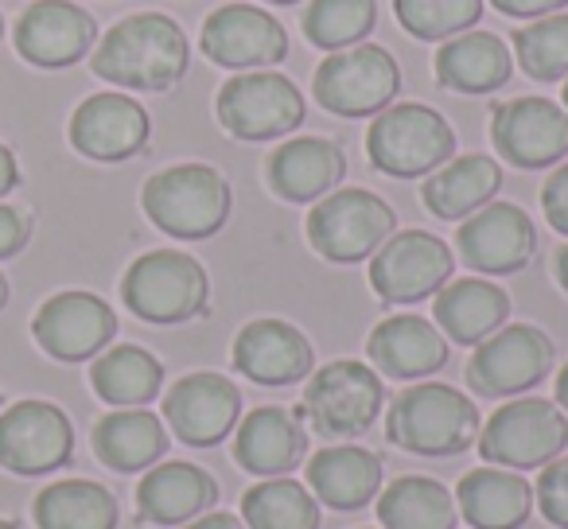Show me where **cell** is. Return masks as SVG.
Segmentation results:
<instances>
[{
	"mask_svg": "<svg viewBox=\"0 0 568 529\" xmlns=\"http://www.w3.org/2000/svg\"><path fill=\"white\" fill-rule=\"evenodd\" d=\"M433 316L444 339L459 343V347H479L487 335H495L510 319V296L483 277L448 281L436 293Z\"/></svg>",
	"mask_w": 568,
	"mask_h": 529,
	"instance_id": "484cf974",
	"label": "cell"
},
{
	"mask_svg": "<svg viewBox=\"0 0 568 529\" xmlns=\"http://www.w3.org/2000/svg\"><path fill=\"white\" fill-rule=\"evenodd\" d=\"M378 24V0H312L304 9V35L324 51L363 43Z\"/></svg>",
	"mask_w": 568,
	"mask_h": 529,
	"instance_id": "d590c367",
	"label": "cell"
},
{
	"mask_svg": "<svg viewBox=\"0 0 568 529\" xmlns=\"http://www.w3.org/2000/svg\"><path fill=\"white\" fill-rule=\"evenodd\" d=\"M541 211H545V222H549L557 234L568 237V164H560L557 172L545 180Z\"/></svg>",
	"mask_w": 568,
	"mask_h": 529,
	"instance_id": "ab89813d",
	"label": "cell"
},
{
	"mask_svg": "<svg viewBox=\"0 0 568 529\" xmlns=\"http://www.w3.org/2000/svg\"><path fill=\"white\" fill-rule=\"evenodd\" d=\"M347 175V156L324 136H293L268 156L265 180L284 203H316Z\"/></svg>",
	"mask_w": 568,
	"mask_h": 529,
	"instance_id": "cb8c5ba5",
	"label": "cell"
},
{
	"mask_svg": "<svg viewBox=\"0 0 568 529\" xmlns=\"http://www.w3.org/2000/svg\"><path fill=\"white\" fill-rule=\"evenodd\" d=\"M557 281L568 293V245H560V253H557Z\"/></svg>",
	"mask_w": 568,
	"mask_h": 529,
	"instance_id": "f6af8a7d",
	"label": "cell"
},
{
	"mask_svg": "<svg viewBox=\"0 0 568 529\" xmlns=\"http://www.w3.org/2000/svg\"><path fill=\"white\" fill-rule=\"evenodd\" d=\"M90 382L102 401L118 405V409H144L152 397H160L164 366L144 347H110L90 366Z\"/></svg>",
	"mask_w": 568,
	"mask_h": 529,
	"instance_id": "d6a6232c",
	"label": "cell"
},
{
	"mask_svg": "<svg viewBox=\"0 0 568 529\" xmlns=\"http://www.w3.org/2000/svg\"><path fill=\"white\" fill-rule=\"evenodd\" d=\"M456 510L475 529H521L534 510V487L506 467H475L459 479Z\"/></svg>",
	"mask_w": 568,
	"mask_h": 529,
	"instance_id": "4316f807",
	"label": "cell"
},
{
	"mask_svg": "<svg viewBox=\"0 0 568 529\" xmlns=\"http://www.w3.org/2000/svg\"><path fill=\"white\" fill-rule=\"evenodd\" d=\"M320 105L335 118H371L382 113L402 90V67L378 43H355V48L332 51L316 71Z\"/></svg>",
	"mask_w": 568,
	"mask_h": 529,
	"instance_id": "9c48e42d",
	"label": "cell"
},
{
	"mask_svg": "<svg viewBox=\"0 0 568 529\" xmlns=\"http://www.w3.org/2000/svg\"><path fill=\"white\" fill-rule=\"evenodd\" d=\"M242 417V394L222 374H187L164 397V420L191 448H214Z\"/></svg>",
	"mask_w": 568,
	"mask_h": 529,
	"instance_id": "e0dca14e",
	"label": "cell"
},
{
	"mask_svg": "<svg viewBox=\"0 0 568 529\" xmlns=\"http://www.w3.org/2000/svg\"><path fill=\"white\" fill-rule=\"evenodd\" d=\"M242 521L250 529H320V498L296 479H268L242 495Z\"/></svg>",
	"mask_w": 568,
	"mask_h": 529,
	"instance_id": "e575fe53",
	"label": "cell"
},
{
	"mask_svg": "<svg viewBox=\"0 0 568 529\" xmlns=\"http://www.w3.org/2000/svg\"><path fill=\"white\" fill-rule=\"evenodd\" d=\"M308 487L332 510H363L382 490V459L358 444H335L308 459Z\"/></svg>",
	"mask_w": 568,
	"mask_h": 529,
	"instance_id": "83f0119b",
	"label": "cell"
},
{
	"mask_svg": "<svg viewBox=\"0 0 568 529\" xmlns=\"http://www.w3.org/2000/svg\"><path fill=\"white\" fill-rule=\"evenodd\" d=\"M366 355L386 378L417 382L448 363V339L425 316H389L371 332Z\"/></svg>",
	"mask_w": 568,
	"mask_h": 529,
	"instance_id": "d4e9b609",
	"label": "cell"
},
{
	"mask_svg": "<svg viewBox=\"0 0 568 529\" xmlns=\"http://www.w3.org/2000/svg\"><path fill=\"white\" fill-rule=\"evenodd\" d=\"M498 187H503V167L483 152H471V156H456L436 167L433 180H425L420 187V199L436 218L456 222L487 206L498 195Z\"/></svg>",
	"mask_w": 568,
	"mask_h": 529,
	"instance_id": "f546056e",
	"label": "cell"
},
{
	"mask_svg": "<svg viewBox=\"0 0 568 529\" xmlns=\"http://www.w3.org/2000/svg\"><path fill=\"white\" fill-rule=\"evenodd\" d=\"M397 214L382 195L366 187H343L316 199L308 214V242L320 257L335 265H355L378 253V245L394 234Z\"/></svg>",
	"mask_w": 568,
	"mask_h": 529,
	"instance_id": "52a82bcc",
	"label": "cell"
},
{
	"mask_svg": "<svg viewBox=\"0 0 568 529\" xmlns=\"http://www.w3.org/2000/svg\"><path fill=\"white\" fill-rule=\"evenodd\" d=\"M0 529H17V526H12V521H0Z\"/></svg>",
	"mask_w": 568,
	"mask_h": 529,
	"instance_id": "681fc988",
	"label": "cell"
},
{
	"mask_svg": "<svg viewBox=\"0 0 568 529\" xmlns=\"http://www.w3.org/2000/svg\"><path fill=\"white\" fill-rule=\"evenodd\" d=\"M503 17H549V12H560L568 4V0H490Z\"/></svg>",
	"mask_w": 568,
	"mask_h": 529,
	"instance_id": "b9f144b4",
	"label": "cell"
},
{
	"mask_svg": "<svg viewBox=\"0 0 568 529\" xmlns=\"http://www.w3.org/2000/svg\"><path fill=\"white\" fill-rule=\"evenodd\" d=\"M20 180V167H17V156H12L4 144H0V195H9Z\"/></svg>",
	"mask_w": 568,
	"mask_h": 529,
	"instance_id": "7bdbcfd3",
	"label": "cell"
},
{
	"mask_svg": "<svg viewBox=\"0 0 568 529\" xmlns=\"http://www.w3.org/2000/svg\"><path fill=\"white\" fill-rule=\"evenodd\" d=\"M4 301H9V281L0 277V308H4Z\"/></svg>",
	"mask_w": 568,
	"mask_h": 529,
	"instance_id": "7dc6e473",
	"label": "cell"
},
{
	"mask_svg": "<svg viewBox=\"0 0 568 529\" xmlns=\"http://www.w3.org/2000/svg\"><path fill=\"white\" fill-rule=\"evenodd\" d=\"M94 451L105 467L129 475L149 471L164 459L168 451V428L160 425L156 413L149 409H118L98 420L94 428Z\"/></svg>",
	"mask_w": 568,
	"mask_h": 529,
	"instance_id": "4dcf8cb0",
	"label": "cell"
},
{
	"mask_svg": "<svg viewBox=\"0 0 568 529\" xmlns=\"http://www.w3.org/2000/svg\"><path fill=\"white\" fill-rule=\"evenodd\" d=\"M402 28L417 40H452L479 24L483 0H394Z\"/></svg>",
	"mask_w": 568,
	"mask_h": 529,
	"instance_id": "74e56055",
	"label": "cell"
},
{
	"mask_svg": "<svg viewBox=\"0 0 568 529\" xmlns=\"http://www.w3.org/2000/svg\"><path fill=\"white\" fill-rule=\"evenodd\" d=\"M206 269L191 253L180 250H152L129 265L121 281L129 312L144 324H183L206 308Z\"/></svg>",
	"mask_w": 568,
	"mask_h": 529,
	"instance_id": "8992f818",
	"label": "cell"
},
{
	"mask_svg": "<svg viewBox=\"0 0 568 529\" xmlns=\"http://www.w3.org/2000/svg\"><path fill=\"white\" fill-rule=\"evenodd\" d=\"M98 40V24L87 9L67 0H40L28 4L17 20V51L36 67H71Z\"/></svg>",
	"mask_w": 568,
	"mask_h": 529,
	"instance_id": "44dd1931",
	"label": "cell"
},
{
	"mask_svg": "<svg viewBox=\"0 0 568 529\" xmlns=\"http://www.w3.org/2000/svg\"><path fill=\"white\" fill-rule=\"evenodd\" d=\"M265 4H301V0H265Z\"/></svg>",
	"mask_w": 568,
	"mask_h": 529,
	"instance_id": "c3c4849f",
	"label": "cell"
},
{
	"mask_svg": "<svg viewBox=\"0 0 568 529\" xmlns=\"http://www.w3.org/2000/svg\"><path fill=\"white\" fill-rule=\"evenodd\" d=\"M141 203L164 234L195 242L226 226L234 199H230V183L211 164H175L144 183Z\"/></svg>",
	"mask_w": 568,
	"mask_h": 529,
	"instance_id": "3957f363",
	"label": "cell"
},
{
	"mask_svg": "<svg viewBox=\"0 0 568 529\" xmlns=\"http://www.w3.org/2000/svg\"><path fill=\"white\" fill-rule=\"evenodd\" d=\"M456 257L448 242L428 230L389 234L371 257V288L386 304H417L436 296L452 281Z\"/></svg>",
	"mask_w": 568,
	"mask_h": 529,
	"instance_id": "7c38bea8",
	"label": "cell"
},
{
	"mask_svg": "<svg viewBox=\"0 0 568 529\" xmlns=\"http://www.w3.org/2000/svg\"><path fill=\"white\" fill-rule=\"evenodd\" d=\"M0 32H4V20H0Z\"/></svg>",
	"mask_w": 568,
	"mask_h": 529,
	"instance_id": "816d5d0a",
	"label": "cell"
},
{
	"mask_svg": "<svg viewBox=\"0 0 568 529\" xmlns=\"http://www.w3.org/2000/svg\"><path fill=\"white\" fill-rule=\"evenodd\" d=\"M490 141L514 167H549L568 156V110L549 98H514L495 105Z\"/></svg>",
	"mask_w": 568,
	"mask_h": 529,
	"instance_id": "5bb4252c",
	"label": "cell"
},
{
	"mask_svg": "<svg viewBox=\"0 0 568 529\" xmlns=\"http://www.w3.org/2000/svg\"><path fill=\"white\" fill-rule=\"evenodd\" d=\"M32 335L59 363H82L118 335V316L94 293H59L36 312Z\"/></svg>",
	"mask_w": 568,
	"mask_h": 529,
	"instance_id": "ac0fdd59",
	"label": "cell"
},
{
	"mask_svg": "<svg viewBox=\"0 0 568 529\" xmlns=\"http://www.w3.org/2000/svg\"><path fill=\"white\" fill-rule=\"evenodd\" d=\"M378 521L386 529H456V498L444 482L402 475L382 490Z\"/></svg>",
	"mask_w": 568,
	"mask_h": 529,
	"instance_id": "1f68e13d",
	"label": "cell"
},
{
	"mask_svg": "<svg viewBox=\"0 0 568 529\" xmlns=\"http://www.w3.org/2000/svg\"><path fill=\"white\" fill-rule=\"evenodd\" d=\"M456 250L467 261V269L510 277L521 273L537 253V230L529 214L514 203H490L467 214L456 234Z\"/></svg>",
	"mask_w": 568,
	"mask_h": 529,
	"instance_id": "9a60e30c",
	"label": "cell"
},
{
	"mask_svg": "<svg viewBox=\"0 0 568 529\" xmlns=\"http://www.w3.org/2000/svg\"><path fill=\"white\" fill-rule=\"evenodd\" d=\"M304 456H308V433H304L301 417L281 405L253 409L234 433V459L261 479H281V475L296 471Z\"/></svg>",
	"mask_w": 568,
	"mask_h": 529,
	"instance_id": "603a6c76",
	"label": "cell"
},
{
	"mask_svg": "<svg viewBox=\"0 0 568 529\" xmlns=\"http://www.w3.org/2000/svg\"><path fill=\"white\" fill-rule=\"evenodd\" d=\"M219 502V482L199 464L168 459L136 482V513L149 526H187Z\"/></svg>",
	"mask_w": 568,
	"mask_h": 529,
	"instance_id": "7402d4cb",
	"label": "cell"
},
{
	"mask_svg": "<svg viewBox=\"0 0 568 529\" xmlns=\"http://www.w3.org/2000/svg\"><path fill=\"white\" fill-rule=\"evenodd\" d=\"M382 405H386V389L378 374L355 358H339L312 374L296 417L308 420L324 440H355L366 428H374Z\"/></svg>",
	"mask_w": 568,
	"mask_h": 529,
	"instance_id": "5b68a950",
	"label": "cell"
},
{
	"mask_svg": "<svg viewBox=\"0 0 568 529\" xmlns=\"http://www.w3.org/2000/svg\"><path fill=\"white\" fill-rule=\"evenodd\" d=\"M199 48L226 71H268L288 55V32L257 4H222L206 17Z\"/></svg>",
	"mask_w": 568,
	"mask_h": 529,
	"instance_id": "4fadbf2b",
	"label": "cell"
},
{
	"mask_svg": "<svg viewBox=\"0 0 568 529\" xmlns=\"http://www.w3.org/2000/svg\"><path fill=\"white\" fill-rule=\"evenodd\" d=\"M222 129L237 141H273L301 129L304 98L281 71H237L214 102Z\"/></svg>",
	"mask_w": 568,
	"mask_h": 529,
	"instance_id": "30bf717a",
	"label": "cell"
},
{
	"mask_svg": "<svg viewBox=\"0 0 568 529\" xmlns=\"http://www.w3.org/2000/svg\"><path fill=\"white\" fill-rule=\"evenodd\" d=\"M565 110H568V82H565Z\"/></svg>",
	"mask_w": 568,
	"mask_h": 529,
	"instance_id": "f907efd6",
	"label": "cell"
},
{
	"mask_svg": "<svg viewBox=\"0 0 568 529\" xmlns=\"http://www.w3.org/2000/svg\"><path fill=\"white\" fill-rule=\"evenodd\" d=\"M456 152V133L433 105H386L366 129V156L394 180H417L444 167Z\"/></svg>",
	"mask_w": 568,
	"mask_h": 529,
	"instance_id": "277c9868",
	"label": "cell"
},
{
	"mask_svg": "<svg viewBox=\"0 0 568 529\" xmlns=\"http://www.w3.org/2000/svg\"><path fill=\"white\" fill-rule=\"evenodd\" d=\"M191 43L164 12H136L113 24L94 51V74L125 90H168L187 74Z\"/></svg>",
	"mask_w": 568,
	"mask_h": 529,
	"instance_id": "6da1fadb",
	"label": "cell"
},
{
	"mask_svg": "<svg viewBox=\"0 0 568 529\" xmlns=\"http://www.w3.org/2000/svg\"><path fill=\"white\" fill-rule=\"evenodd\" d=\"M510 48L490 32H464L436 51V79L456 94H495L510 82Z\"/></svg>",
	"mask_w": 568,
	"mask_h": 529,
	"instance_id": "f1b7e54d",
	"label": "cell"
},
{
	"mask_svg": "<svg viewBox=\"0 0 568 529\" xmlns=\"http://www.w3.org/2000/svg\"><path fill=\"white\" fill-rule=\"evenodd\" d=\"M312 366H316V355H312L308 335L284 319H253L234 339V370L257 386H293L308 378Z\"/></svg>",
	"mask_w": 568,
	"mask_h": 529,
	"instance_id": "d6986e66",
	"label": "cell"
},
{
	"mask_svg": "<svg viewBox=\"0 0 568 529\" xmlns=\"http://www.w3.org/2000/svg\"><path fill=\"white\" fill-rule=\"evenodd\" d=\"M552 339L534 324H503L475 347L467 386L479 397H518L541 386L552 370Z\"/></svg>",
	"mask_w": 568,
	"mask_h": 529,
	"instance_id": "8fae6325",
	"label": "cell"
},
{
	"mask_svg": "<svg viewBox=\"0 0 568 529\" xmlns=\"http://www.w3.org/2000/svg\"><path fill=\"white\" fill-rule=\"evenodd\" d=\"M40 529H118V498L90 479L51 482L36 498Z\"/></svg>",
	"mask_w": 568,
	"mask_h": 529,
	"instance_id": "836d02e7",
	"label": "cell"
},
{
	"mask_svg": "<svg viewBox=\"0 0 568 529\" xmlns=\"http://www.w3.org/2000/svg\"><path fill=\"white\" fill-rule=\"evenodd\" d=\"M568 417L560 405L545 397H518L490 413L479 433V456L506 471H529L545 467L565 451Z\"/></svg>",
	"mask_w": 568,
	"mask_h": 529,
	"instance_id": "ba28073f",
	"label": "cell"
},
{
	"mask_svg": "<svg viewBox=\"0 0 568 529\" xmlns=\"http://www.w3.org/2000/svg\"><path fill=\"white\" fill-rule=\"evenodd\" d=\"M557 401H560V409L568 413V366L557 374Z\"/></svg>",
	"mask_w": 568,
	"mask_h": 529,
	"instance_id": "bcb514c9",
	"label": "cell"
},
{
	"mask_svg": "<svg viewBox=\"0 0 568 529\" xmlns=\"http://www.w3.org/2000/svg\"><path fill=\"white\" fill-rule=\"evenodd\" d=\"M541 513L552 521L557 529H568V459H552L541 467V479L534 487Z\"/></svg>",
	"mask_w": 568,
	"mask_h": 529,
	"instance_id": "f35d334b",
	"label": "cell"
},
{
	"mask_svg": "<svg viewBox=\"0 0 568 529\" xmlns=\"http://www.w3.org/2000/svg\"><path fill=\"white\" fill-rule=\"evenodd\" d=\"M386 436L413 456H459L479 440V409L471 397L444 382H417L394 397L386 413Z\"/></svg>",
	"mask_w": 568,
	"mask_h": 529,
	"instance_id": "7a4b0ae2",
	"label": "cell"
},
{
	"mask_svg": "<svg viewBox=\"0 0 568 529\" xmlns=\"http://www.w3.org/2000/svg\"><path fill=\"white\" fill-rule=\"evenodd\" d=\"M518 67L537 82H557L568 74V12L537 17L529 28L514 32Z\"/></svg>",
	"mask_w": 568,
	"mask_h": 529,
	"instance_id": "8d00e7d4",
	"label": "cell"
},
{
	"mask_svg": "<svg viewBox=\"0 0 568 529\" xmlns=\"http://www.w3.org/2000/svg\"><path fill=\"white\" fill-rule=\"evenodd\" d=\"M71 144L90 160L118 164L149 144V113L136 98L125 94H94L74 110Z\"/></svg>",
	"mask_w": 568,
	"mask_h": 529,
	"instance_id": "ffe728a7",
	"label": "cell"
},
{
	"mask_svg": "<svg viewBox=\"0 0 568 529\" xmlns=\"http://www.w3.org/2000/svg\"><path fill=\"white\" fill-rule=\"evenodd\" d=\"M74 428L51 401H17L0 413V464L17 475L55 471L71 459Z\"/></svg>",
	"mask_w": 568,
	"mask_h": 529,
	"instance_id": "2e32d148",
	"label": "cell"
},
{
	"mask_svg": "<svg viewBox=\"0 0 568 529\" xmlns=\"http://www.w3.org/2000/svg\"><path fill=\"white\" fill-rule=\"evenodd\" d=\"M180 529H245V526L237 518H230V513H203V518L187 521Z\"/></svg>",
	"mask_w": 568,
	"mask_h": 529,
	"instance_id": "ee69618b",
	"label": "cell"
},
{
	"mask_svg": "<svg viewBox=\"0 0 568 529\" xmlns=\"http://www.w3.org/2000/svg\"><path fill=\"white\" fill-rule=\"evenodd\" d=\"M28 234H32V222H28V214L17 211V206L0 203V257H12V253H20V245L28 242Z\"/></svg>",
	"mask_w": 568,
	"mask_h": 529,
	"instance_id": "60d3db41",
	"label": "cell"
}]
</instances>
